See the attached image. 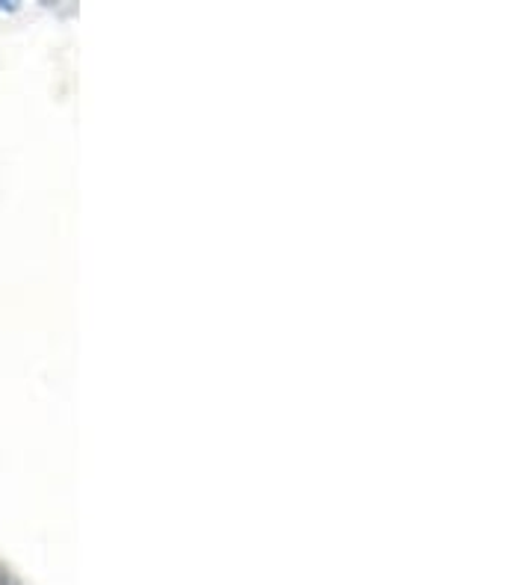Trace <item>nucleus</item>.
I'll list each match as a JSON object with an SVG mask.
<instances>
[{
    "label": "nucleus",
    "mask_w": 532,
    "mask_h": 585,
    "mask_svg": "<svg viewBox=\"0 0 532 585\" xmlns=\"http://www.w3.org/2000/svg\"><path fill=\"white\" fill-rule=\"evenodd\" d=\"M0 585H7V580H3V576H0Z\"/></svg>",
    "instance_id": "f257e3e1"
}]
</instances>
